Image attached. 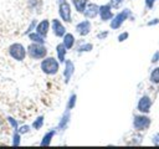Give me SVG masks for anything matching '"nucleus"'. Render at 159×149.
Listing matches in <instances>:
<instances>
[{
	"mask_svg": "<svg viewBox=\"0 0 159 149\" xmlns=\"http://www.w3.org/2000/svg\"><path fill=\"white\" fill-rule=\"evenodd\" d=\"M60 63L61 62L57 58H55L52 56H50V57L46 56L45 58L41 60L40 67H41V71L45 74H47V76H55L58 72V70H60Z\"/></svg>",
	"mask_w": 159,
	"mask_h": 149,
	"instance_id": "nucleus-1",
	"label": "nucleus"
},
{
	"mask_svg": "<svg viewBox=\"0 0 159 149\" xmlns=\"http://www.w3.org/2000/svg\"><path fill=\"white\" fill-rule=\"evenodd\" d=\"M27 56L32 60H42L47 56V47L45 43L31 42L27 46Z\"/></svg>",
	"mask_w": 159,
	"mask_h": 149,
	"instance_id": "nucleus-2",
	"label": "nucleus"
},
{
	"mask_svg": "<svg viewBox=\"0 0 159 149\" xmlns=\"http://www.w3.org/2000/svg\"><path fill=\"white\" fill-rule=\"evenodd\" d=\"M7 52L10 55L11 58H14L15 61H24L27 56V48H25V46L20 42H14L9 46Z\"/></svg>",
	"mask_w": 159,
	"mask_h": 149,
	"instance_id": "nucleus-3",
	"label": "nucleus"
},
{
	"mask_svg": "<svg viewBox=\"0 0 159 149\" xmlns=\"http://www.w3.org/2000/svg\"><path fill=\"white\" fill-rule=\"evenodd\" d=\"M130 17H132V11H130V9H123V10H120L118 14H116V15L113 16V19H112L111 22H109V26H111L112 30H118V29L122 27V25H123L128 19H130Z\"/></svg>",
	"mask_w": 159,
	"mask_h": 149,
	"instance_id": "nucleus-4",
	"label": "nucleus"
},
{
	"mask_svg": "<svg viewBox=\"0 0 159 149\" xmlns=\"http://www.w3.org/2000/svg\"><path fill=\"white\" fill-rule=\"evenodd\" d=\"M152 124V119L148 114L145 113H140V114H135L133 117V128L137 132H143L147 130Z\"/></svg>",
	"mask_w": 159,
	"mask_h": 149,
	"instance_id": "nucleus-5",
	"label": "nucleus"
},
{
	"mask_svg": "<svg viewBox=\"0 0 159 149\" xmlns=\"http://www.w3.org/2000/svg\"><path fill=\"white\" fill-rule=\"evenodd\" d=\"M57 7H58V15L60 19L63 22H71L72 21V9L71 4L67 0H57Z\"/></svg>",
	"mask_w": 159,
	"mask_h": 149,
	"instance_id": "nucleus-6",
	"label": "nucleus"
},
{
	"mask_svg": "<svg viewBox=\"0 0 159 149\" xmlns=\"http://www.w3.org/2000/svg\"><path fill=\"white\" fill-rule=\"evenodd\" d=\"M152 106H153L152 98H150L148 94H143V96L139 98L138 103H137V111H138L139 113H145V114H148V113L150 112Z\"/></svg>",
	"mask_w": 159,
	"mask_h": 149,
	"instance_id": "nucleus-7",
	"label": "nucleus"
},
{
	"mask_svg": "<svg viewBox=\"0 0 159 149\" xmlns=\"http://www.w3.org/2000/svg\"><path fill=\"white\" fill-rule=\"evenodd\" d=\"M112 6H111V4L108 2V4H102V5H99V19L102 20V21H111L112 19H113V16H114V14H113V11H112Z\"/></svg>",
	"mask_w": 159,
	"mask_h": 149,
	"instance_id": "nucleus-8",
	"label": "nucleus"
},
{
	"mask_svg": "<svg viewBox=\"0 0 159 149\" xmlns=\"http://www.w3.org/2000/svg\"><path fill=\"white\" fill-rule=\"evenodd\" d=\"M75 30H76V32L80 35V36H87L89 32H91V30H92V24H91V21L88 20V19H86V20H82V21H80L78 24H76V27H75Z\"/></svg>",
	"mask_w": 159,
	"mask_h": 149,
	"instance_id": "nucleus-9",
	"label": "nucleus"
},
{
	"mask_svg": "<svg viewBox=\"0 0 159 149\" xmlns=\"http://www.w3.org/2000/svg\"><path fill=\"white\" fill-rule=\"evenodd\" d=\"M51 30H52V34L56 37H63L65 34H66V27L61 22V20H58V19H52V21H51Z\"/></svg>",
	"mask_w": 159,
	"mask_h": 149,
	"instance_id": "nucleus-10",
	"label": "nucleus"
},
{
	"mask_svg": "<svg viewBox=\"0 0 159 149\" xmlns=\"http://www.w3.org/2000/svg\"><path fill=\"white\" fill-rule=\"evenodd\" d=\"M83 15L88 20H92V19L97 17L99 15V5H97L94 2H88L84 11H83Z\"/></svg>",
	"mask_w": 159,
	"mask_h": 149,
	"instance_id": "nucleus-11",
	"label": "nucleus"
},
{
	"mask_svg": "<svg viewBox=\"0 0 159 149\" xmlns=\"http://www.w3.org/2000/svg\"><path fill=\"white\" fill-rule=\"evenodd\" d=\"M75 73V63L71 60H66L65 61V68H63V79L65 83H68L72 78Z\"/></svg>",
	"mask_w": 159,
	"mask_h": 149,
	"instance_id": "nucleus-12",
	"label": "nucleus"
},
{
	"mask_svg": "<svg viewBox=\"0 0 159 149\" xmlns=\"http://www.w3.org/2000/svg\"><path fill=\"white\" fill-rule=\"evenodd\" d=\"M70 119H71V111L70 109H66L65 112H63V114L61 115V118H60V120H58V124H57V130H60V132H63V130H66V128L68 127V124H70Z\"/></svg>",
	"mask_w": 159,
	"mask_h": 149,
	"instance_id": "nucleus-13",
	"label": "nucleus"
},
{
	"mask_svg": "<svg viewBox=\"0 0 159 149\" xmlns=\"http://www.w3.org/2000/svg\"><path fill=\"white\" fill-rule=\"evenodd\" d=\"M50 26H51V22H50L47 19H43V20H41L40 22H37L35 31L39 32L41 36L46 37L47 34H48V31H50Z\"/></svg>",
	"mask_w": 159,
	"mask_h": 149,
	"instance_id": "nucleus-14",
	"label": "nucleus"
},
{
	"mask_svg": "<svg viewBox=\"0 0 159 149\" xmlns=\"http://www.w3.org/2000/svg\"><path fill=\"white\" fill-rule=\"evenodd\" d=\"M67 51H68V50L66 48V46H65L62 42H60V43L56 45V55H57V60H58L61 63H65Z\"/></svg>",
	"mask_w": 159,
	"mask_h": 149,
	"instance_id": "nucleus-15",
	"label": "nucleus"
},
{
	"mask_svg": "<svg viewBox=\"0 0 159 149\" xmlns=\"http://www.w3.org/2000/svg\"><path fill=\"white\" fill-rule=\"evenodd\" d=\"M56 133H57V129H51V130L46 132L43 134L41 142H40V145L41 147H48L51 144V142H52V139H53V137H55Z\"/></svg>",
	"mask_w": 159,
	"mask_h": 149,
	"instance_id": "nucleus-16",
	"label": "nucleus"
},
{
	"mask_svg": "<svg viewBox=\"0 0 159 149\" xmlns=\"http://www.w3.org/2000/svg\"><path fill=\"white\" fill-rule=\"evenodd\" d=\"M62 43L66 46L67 50H71V48L75 46V43H76V38H75L73 34H71V32H66L65 36L62 37Z\"/></svg>",
	"mask_w": 159,
	"mask_h": 149,
	"instance_id": "nucleus-17",
	"label": "nucleus"
},
{
	"mask_svg": "<svg viewBox=\"0 0 159 149\" xmlns=\"http://www.w3.org/2000/svg\"><path fill=\"white\" fill-rule=\"evenodd\" d=\"M71 4L73 5V7L76 9L77 12L83 14V11L88 4V0H71Z\"/></svg>",
	"mask_w": 159,
	"mask_h": 149,
	"instance_id": "nucleus-18",
	"label": "nucleus"
},
{
	"mask_svg": "<svg viewBox=\"0 0 159 149\" xmlns=\"http://www.w3.org/2000/svg\"><path fill=\"white\" fill-rule=\"evenodd\" d=\"M27 37H29V40H30L31 42H37V43H45V42H46V41H45L46 37L41 36V35H40L39 32H36V31L30 32V34L27 35Z\"/></svg>",
	"mask_w": 159,
	"mask_h": 149,
	"instance_id": "nucleus-19",
	"label": "nucleus"
},
{
	"mask_svg": "<svg viewBox=\"0 0 159 149\" xmlns=\"http://www.w3.org/2000/svg\"><path fill=\"white\" fill-rule=\"evenodd\" d=\"M93 50V45L89 42H82L76 47V51L78 53H83V52H91Z\"/></svg>",
	"mask_w": 159,
	"mask_h": 149,
	"instance_id": "nucleus-20",
	"label": "nucleus"
},
{
	"mask_svg": "<svg viewBox=\"0 0 159 149\" xmlns=\"http://www.w3.org/2000/svg\"><path fill=\"white\" fill-rule=\"evenodd\" d=\"M149 79L153 84H159V66H157L155 68L152 70V72L149 74Z\"/></svg>",
	"mask_w": 159,
	"mask_h": 149,
	"instance_id": "nucleus-21",
	"label": "nucleus"
},
{
	"mask_svg": "<svg viewBox=\"0 0 159 149\" xmlns=\"http://www.w3.org/2000/svg\"><path fill=\"white\" fill-rule=\"evenodd\" d=\"M76 102H77V94H76V93H72V94L68 97V101H67V104H66V109L72 111V109L76 107Z\"/></svg>",
	"mask_w": 159,
	"mask_h": 149,
	"instance_id": "nucleus-22",
	"label": "nucleus"
},
{
	"mask_svg": "<svg viewBox=\"0 0 159 149\" xmlns=\"http://www.w3.org/2000/svg\"><path fill=\"white\" fill-rule=\"evenodd\" d=\"M43 122H45V117H43V115H39V117L32 122L31 127H32L34 129L39 130V129H41V128L43 127Z\"/></svg>",
	"mask_w": 159,
	"mask_h": 149,
	"instance_id": "nucleus-23",
	"label": "nucleus"
},
{
	"mask_svg": "<svg viewBox=\"0 0 159 149\" xmlns=\"http://www.w3.org/2000/svg\"><path fill=\"white\" fill-rule=\"evenodd\" d=\"M12 145L14 147H19L20 145V143H21V134L17 132V130H14V133H12Z\"/></svg>",
	"mask_w": 159,
	"mask_h": 149,
	"instance_id": "nucleus-24",
	"label": "nucleus"
},
{
	"mask_svg": "<svg viewBox=\"0 0 159 149\" xmlns=\"http://www.w3.org/2000/svg\"><path fill=\"white\" fill-rule=\"evenodd\" d=\"M6 120H7V123L10 124V127L14 129V130H16L17 128H19V122L14 118V117H11V115H7L6 117Z\"/></svg>",
	"mask_w": 159,
	"mask_h": 149,
	"instance_id": "nucleus-25",
	"label": "nucleus"
},
{
	"mask_svg": "<svg viewBox=\"0 0 159 149\" xmlns=\"http://www.w3.org/2000/svg\"><path fill=\"white\" fill-rule=\"evenodd\" d=\"M36 25H37V20L36 19H34L32 21H31V24L29 25V27L25 30V32H24V35H29L30 32H32V31H35V29H36Z\"/></svg>",
	"mask_w": 159,
	"mask_h": 149,
	"instance_id": "nucleus-26",
	"label": "nucleus"
},
{
	"mask_svg": "<svg viewBox=\"0 0 159 149\" xmlns=\"http://www.w3.org/2000/svg\"><path fill=\"white\" fill-rule=\"evenodd\" d=\"M32 127H30V125H27V124H24V125H20L16 130L22 135V134H26V133H29L30 132V129H31Z\"/></svg>",
	"mask_w": 159,
	"mask_h": 149,
	"instance_id": "nucleus-27",
	"label": "nucleus"
},
{
	"mask_svg": "<svg viewBox=\"0 0 159 149\" xmlns=\"http://www.w3.org/2000/svg\"><path fill=\"white\" fill-rule=\"evenodd\" d=\"M30 9H39L41 7V0H29Z\"/></svg>",
	"mask_w": 159,
	"mask_h": 149,
	"instance_id": "nucleus-28",
	"label": "nucleus"
},
{
	"mask_svg": "<svg viewBox=\"0 0 159 149\" xmlns=\"http://www.w3.org/2000/svg\"><path fill=\"white\" fill-rule=\"evenodd\" d=\"M123 2H124V0H109V4L113 9H118Z\"/></svg>",
	"mask_w": 159,
	"mask_h": 149,
	"instance_id": "nucleus-29",
	"label": "nucleus"
},
{
	"mask_svg": "<svg viewBox=\"0 0 159 149\" xmlns=\"http://www.w3.org/2000/svg\"><path fill=\"white\" fill-rule=\"evenodd\" d=\"M128 36H129V34H128L127 31H124V32H122V34L118 35L117 40H118V42H123V41H125V40L128 38Z\"/></svg>",
	"mask_w": 159,
	"mask_h": 149,
	"instance_id": "nucleus-30",
	"label": "nucleus"
},
{
	"mask_svg": "<svg viewBox=\"0 0 159 149\" xmlns=\"http://www.w3.org/2000/svg\"><path fill=\"white\" fill-rule=\"evenodd\" d=\"M155 1H157V0H144V5H145L147 9L152 10L153 6H154V4H155Z\"/></svg>",
	"mask_w": 159,
	"mask_h": 149,
	"instance_id": "nucleus-31",
	"label": "nucleus"
},
{
	"mask_svg": "<svg viewBox=\"0 0 159 149\" xmlns=\"http://www.w3.org/2000/svg\"><path fill=\"white\" fill-rule=\"evenodd\" d=\"M108 31H102V32H99V34H97V38H99V40H104L107 36H108Z\"/></svg>",
	"mask_w": 159,
	"mask_h": 149,
	"instance_id": "nucleus-32",
	"label": "nucleus"
},
{
	"mask_svg": "<svg viewBox=\"0 0 159 149\" xmlns=\"http://www.w3.org/2000/svg\"><path fill=\"white\" fill-rule=\"evenodd\" d=\"M152 143L154 144V145H159V132L155 134V135H153V139H152Z\"/></svg>",
	"mask_w": 159,
	"mask_h": 149,
	"instance_id": "nucleus-33",
	"label": "nucleus"
},
{
	"mask_svg": "<svg viewBox=\"0 0 159 149\" xmlns=\"http://www.w3.org/2000/svg\"><path fill=\"white\" fill-rule=\"evenodd\" d=\"M159 61V51H157L154 55H153V57H152V63H155V62H158Z\"/></svg>",
	"mask_w": 159,
	"mask_h": 149,
	"instance_id": "nucleus-34",
	"label": "nucleus"
},
{
	"mask_svg": "<svg viewBox=\"0 0 159 149\" xmlns=\"http://www.w3.org/2000/svg\"><path fill=\"white\" fill-rule=\"evenodd\" d=\"M159 24V19H152V21L147 22L148 26H153V25H158Z\"/></svg>",
	"mask_w": 159,
	"mask_h": 149,
	"instance_id": "nucleus-35",
	"label": "nucleus"
}]
</instances>
